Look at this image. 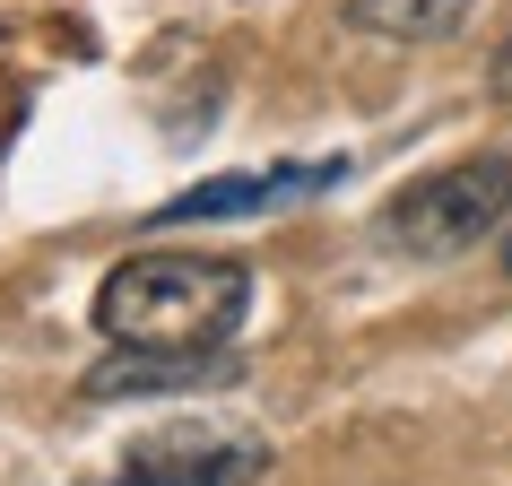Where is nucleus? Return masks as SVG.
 <instances>
[{
    "label": "nucleus",
    "mask_w": 512,
    "mask_h": 486,
    "mask_svg": "<svg viewBox=\"0 0 512 486\" xmlns=\"http://www.w3.org/2000/svg\"><path fill=\"white\" fill-rule=\"evenodd\" d=\"M504 270H512V235H504Z\"/></svg>",
    "instance_id": "8"
},
{
    "label": "nucleus",
    "mask_w": 512,
    "mask_h": 486,
    "mask_svg": "<svg viewBox=\"0 0 512 486\" xmlns=\"http://www.w3.org/2000/svg\"><path fill=\"white\" fill-rule=\"evenodd\" d=\"M348 27L391 35V44H443L469 27V0H348Z\"/></svg>",
    "instance_id": "6"
},
{
    "label": "nucleus",
    "mask_w": 512,
    "mask_h": 486,
    "mask_svg": "<svg viewBox=\"0 0 512 486\" xmlns=\"http://www.w3.org/2000/svg\"><path fill=\"white\" fill-rule=\"evenodd\" d=\"M495 96H504V105H512V44H504V53H495Z\"/></svg>",
    "instance_id": "7"
},
{
    "label": "nucleus",
    "mask_w": 512,
    "mask_h": 486,
    "mask_svg": "<svg viewBox=\"0 0 512 486\" xmlns=\"http://www.w3.org/2000/svg\"><path fill=\"white\" fill-rule=\"evenodd\" d=\"M252 270L226 252H131L96 287V330L113 348H157V356H217L243 330Z\"/></svg>",
    "instance_id": "1"
},
{
    "label": "nucleus",
    "mask_w": 512,
    "mask_h": 486,
    "mask_svg": "<svg viewBox=\"0 0 512 486\" xmlns=\"http://www.w3.org/2000/svg\"><path fill=\"white\" fill-rule=\"evenodd\" d=\"M261 460H270V443L243 426H165L131 443L105 486H243L261 478Z\"/></svg>",
    "instance_id": "3"
},
{
    "label": "nucleus",
    "mask_w": 512,
    "mask_h": 486,
    "mask_svg": "<svg viewBox=\"0 0 512 486\" xmlns=\"http://www.w3.org/2000/svg\"><path fill=\"white\" fill-rule=\"evenodd\" d=\"M226 365L217 356H157V348H113L96 374L79 382L87 400H157V391H200V382H217Z\"/></svg>",
    "instance_id": "5"
},
{
    "label": "nucleus",
    "mask_w": 512,
    "mask_h": 486,
    "mask_svg": "<svg viewBox=\"0 0 512 486\" xmlns=\"http://www.w3.org/2000/svg\"><path fill=\"white\" fill-rule=\"evenodd\" d=\"M504 209H512V157H460L382 209V243L408 261H452V252L495 235Z\"/></svg>",
    "instance_id": "2"
},
{
    "label": "nucleus",
    "mask_w": 512,
    "mask_h": 486,
    "mask_svg": "<svg viewBox=\"0 0 512 486\" xmlns=\"http://www.w3.org/2000/svg\"><path fill=\"white\" fill-rule=\"evenodd\" d=\"M339 174H348L339 157H322V165H270V174H217V183L174 191V200L157 209V226H200V217H270V209H296V200L330 191Z\"/></svg>",
    "instance_id": "4"
}]
</instances>
